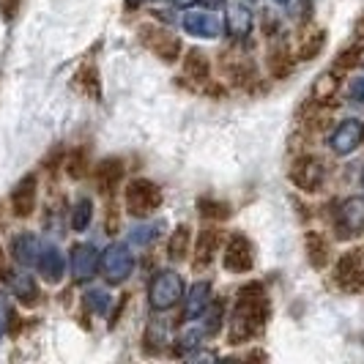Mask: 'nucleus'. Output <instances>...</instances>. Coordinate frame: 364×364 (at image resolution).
I'll list each match as a JSON object with an SVG mask.
<instances>
[{"label":"nucleus","instance_id":"nucleus-1","mask_svg":"<svg viewBox=\"0 0 364 364\" xmlns=\"http://www.w3.org/2000/svg\"><path fill=\"white\" fill-rule=\"evenodd\" d=\"M263 321H266V293L260 285L250 282L238 291L236 312L230 321V343L238 346V343L250 340L255 331H260Z\"/></svg>","mask_w":364,"mask_h":364},{"label":"nucleus","instance_id":"nucleus-2","mask_svg":"<svg viewBox=\"0 0 364 364\" xmlns=\"http://www.w3.org/2000/svg\"><path fill=\"white\" fill-rule=\"evenodd\" d=\"M162 203V192L154 181H146V178H137V181L129 183L127 189V208L129 214L134 217H148L151 211H156Z\"/></svg>","mask_w":364,"mask_h":364},{"label":"nucleus","instance_id":"nucleus-3","mask_svg":"<svg viewBox=\"0 0 364 364\" xmlns=\"http://www.w3.org/2000/svg\"><path fill=\"white\" fill-rule=\"evenodd\" d=\"M151 307L154 310H167V307H176L178 299L183 293V282L176 272H162L154 277L151 282Z\"/></svg>","mask_w":364,"mask_h":364},{"label":"nucleus","instance_id":"nucleus-4","mask_svg":"<svg viewBox=\"0 0 364 364\" xmlns=\"http://www.w3.org/2000/svg\"><path fill=\"white\" fill-rule=\"evenodd\" d=\"M334 279L348 293L364 291V255L359 250H350V252H346V255L337 260Z\"/></svg>","mask_w":364,"mask_h":364},{"label":"nucleus","instance_id":"nucleus-5","mask_svg":"<svg viewBox=\"0 0 364 364\" xmlns=\"http://www.w3.org/2000/svg\"><path fill=\"white\" fill-rule=\"evenodd\" d=\"M323 176H326V167H323V159H318V156H299L296 162H293V170H291V181L301 189V192H315L321 183H323Z\"/></svg>","mask_w":364,"mask_h":364},{"label":"nucleus","instance_id":"nucleus-6","mask_svg":"<svg viewBox=\"0 0 364 364\" xmlns=\"http://www.w3.org/2000/svg\"><path fill=\"white\" fill-rule=\"evenodd\" d=\"M364 233V198H348L340 208L337 219V236L353 238Z\"/></svg>","mask_w":364,"mask_h":364},{"label":"nucleus","instance_id":"nucleus-7","mask_svg":"<svg viewBox=\"0 0 364 364\" xmlns=\"http://www.w3.org/2000/svg\"><path fill=\"white\" fill-rule=\"evenodd\" d=\"M99 266L105 269L109 282H121V279H127L129 274H132L134 260H132V255H129L121 244H112L107 252H105V257H99Z\"/></svg>","mask_w":364,"mask_h":364},{"label":"nucleus","instance_id":"nucleus-8","mask_svg":"<svg viewBox=\"0 0 364 364\" xmlns=\"http://www.w3.org/2000/svg\"><path fill=\"white\" fill-rule=\"evenodd\" d=\"M255 257H252V244L244 236H233L228 241V250H225V269L233 274H244L252 269Z\"/></svg>","mask_w":364,"mask_h":364},{"label":"nucleus","instance_id":"nucleus-9","mask_svg":"<svg viewBox=\"0 0 364 364\" xmlns=\"http://www.w3.org/2000/svg\"><path fill=\"white\" fill-rule=\"evenodd\" d=\"M140 33H143V41L162 58L164 63H173L178 58V53H181V41L173 36V33H167V31H159V28H151L148 25Z\"/></svg>","mask_w":364,"mask_h":364},{"label":"nucleus","instance_id":"nucleus-10","mask_svg":"<svg viewBox=\"0 0 364 364\" xmlns=\"http://www.w3.org/2000/svg\"><path fill=\"white\" fill-rule=\"evenodd\" d=\"M33 205H36V176H28L11 192V211L17 217H31L33 214Z\"/></svg>","mask_w":364,"mask_h":364},{"label":"nucleus","instance_id":"nucleus-11","mask_svg":"<svg viewBox=\"0 0 364 364\" xmlns=\"http://www.w3.org/2000/svg\"><path fill=\"white\" fill-rule=\"evenodd\" d=\"M364 140V127L359 121H346L343 127L334 132V137H331V148L337 151V154H350V151H356V148L362 146Z\"/></svg>","mask_w":364,"mask_h":364},{"label":"nucleus","instance_id":"nucleus-12","mask_svg":"<svg viewBox=\"0 0 364 364\" xmlns=\"http://www.w3.org/2000/svg\"><path fill=\"white\" fill-rule=\"evenodd\" d=\"M124 181V162L121 159H105L96 170V183L102 195H115V189Z\"/></svg>","mask_w":364,"mask_h":364},{"label":"nucleus","instance_id":"nucleus-13","mask_svg":"<svg viewBox=\"0 0 364 364\" xmlns=\"http://www.w3.org/2000/svg\"><path fill=\"white\" fill-rule=\"evenodd\" d=\"M99 269V255L93 252V247L82 244V247H74L72 252V272L77 279H91Z\"/></svg>","mask_w":364,"mask_h":364},{"label":"nucleus","instance_id":"nucleus-14","mask_svg":"<svg viewBox=\"0 0 364 364\" xmlns=\"http://www.w3.org/2000/svg\"><path fill=\"white\" fill-rule=\"evenodd\" d=\"M3 282H9V288L14 291V296H17L19 301H25V304H33L38 299L36 282H33V277H28V274L3 272Z\"/></svg>","mask_w":364,"mask_h":364},{"label":"nucleus","instance_id":"nucleus-15","mask_svg":"<svg viewBox=\"0 0 364 364\" xmlns=\"http://www.w3.org/2000/svg\"><path fill=\"white\" fill-rule=\"evenodd\" d=\"M219 241H222V233L219 230H203L200 238H198V250H195V269H205L211 260H214V252H217Z\"/></svg>","mask_w":364,"mask_h":364},{"label":"nucleus","instance_id":"nucleus-16","mask_svg":"<svg viewBox=\"0 0 364 364\" xmlns=\"http://www.w3.org/2000/svg\"><path fill=\"white\" fill-rule=\"evenodd\" d=\"M11 252L17 257V263L22 266H33L38 263V241L36 236H31V233H22V236L14 238V244H11Z\"/></svg>","mask_w":364,"mask_h":364},{"label":"nucleus","instance_id":"nucleus-17","mask_svg":"<svg viewBox=\"0 0 364 364\" xmlns=\"http://www.w3.org/2000/svg\"><path fill=\"white\" fill-rule=\"evenodd\" d=\"M337 91H340L337 72H326L323 77L315 80V85H312V99H315L318 105H328V102L337 96Z\"/></svg>","mask_w":364,"mask_h":364},{"label":"nucleus","instance_id":"nucleus-18","mask_svg":"<svg viewBox=\"0 0 364 364\" xmlns=\"http://www.w3.org/2000/svg\"><path fill=\"white\" fill-rule=\"evenodd\" d=\"M304 241H307V255H310L312 269H326V263H328V244H326V238L321 236V233H315V230H310Z\"/></svg>","mask_w":364,"mask_h":364},{"label":"nucleus","instance_id":"nucleus-19","mask_svg":"<svg viewBox=\"0 0 364 364\" xmlns=\"http://www.w3.org/2000/svg\"><path fill=\"white\" fill-rule=\"evenodd\" d=\"M183 28L189 31V33H195V36H217L219 33V22L211 14H189V17L183 19Z\"/></svg>","mask_w":364,"mask_h":364},{"label":"nucleus","instance_id":"nucleus-20","mask_svg":"<svg viewBox=\"0 0 364 364\" xmlns=\"http://www.w3.org/2000/svg\"><path fill=\"white\" fill-rule=\"evenodd\" d=\"M183 72L189 80H208V72H211V66H208V58L200 53V50H189V55L183 58Z\"/></svg>","mask_w":364,"mask_h":364},{"label":"nucleus","instance_id":"nucleus-21","mask_svg":"<svg viewBox=\"0 0 364 364\" xmlns=\"http://www.w3.org/2000/svg\"><path fill=\"white\" fill-rule=\"evenodd\" d=\"M38 269H41V274L50 282H58L63 277V257H60V252H55L53 247L44 250V252H38Z\"/></svg>","mask_w":364,"mask_h":364},{"label":"nucleus","instance_id":"nucleus-22","mask_svg":"<svg viewBox=\"0 0 364 364\" xmlns=\"http://www.w3.org/2000/svg\"><path fill=\"white\" fill-rule=\"evenodd\" d=\"M77 85H80V91L85 93V96H91V99H99V96H102V82H99V72H96L93 63L82 66V69L77 72Z\"/></svg>","mask_w":364,"mask_h":364},{"label":"nucleus","instance_id":"nucleus-23","mask_svg":"<svg viewBox=\"0 0 364 364\" xmlns=\"http://www.w3.org/2000/svg\"><path fill=\"white\" fill-rule=\"evenodd\" d=\"M208 296H211V288L205 282H198L192 291H189V304H186V318H198L205 307H208Z\"/></svg>","mask_w":364,"mask_h":364},{"label":"nucleus","instance_id":"nucleus-24","mask_svg":"<svg viewBox=\"0 0 364 364\" xmlns=\"http://www.w3.org/2000/svg\"><path fill=\"white\" fill-rule=\"evenodd\" d=\"M252 31V14L244 9V6H233L230 9V33L238 38L250 36Z\"/></svg>","mask_w":364,"mask_h":364},{"label":"nucleus","instance_id":"nucleus-25","mask_svg":"<svg viewBox=\"0 0 364 364\" xmlns=\"http://www.w3.org/2000/svg\"><path fill=\"white\" fill-rule=\"evenodd\" d=\"M167 252H170L173 260H183V257L189 255V228L186 225L176 228V233L167 241Z\"/></svg>","mask_w":364,"mask_h":364},{"label":"nucleus","instance_id":"nucleus-26","mask_svg":"<svg viewBox=\"0 0 364 364\" xmlns=\"http://www.w3.org/2000/svg\"><path fill=\"white\" fill-rule=\"evenodd\" d=\"M269 69L277 80H282L285 74L291 72V58L285 53V47L279 44V47H272V53H269Z\"/></svg>","mask_w":364,"mask_h":364},{"label":"nucleus","instance_id":"nucleus-27","mask_svg":"<svg viewBox=\"0 0 364 364\" xmlns=\"http://www.w3.org/2000/svg\"><path fill=\"white\" fill-rule=\"evenodd\" d=\"M323 44H326V33H323V31H315V33L304 38V44L299 47V58H301V60H312L315 55L323 50Z\"/></svg>","mask_w":364,"mask_h":364},{"label":"nucleus","instance_id":"nucleus-28","mask_svg":"<svg viewBox=\"0 0 364 364\" xmlns=\"http://www.w3.org/2000/svg\"><path fill=\"white\" fill-rule=\"evenodd\" d=\"M362 58H364V47H350L346 53H340L337 63H334V72H348V69H353Z\"/></svg>","mask_w":364,"mask_h":364},{"label":"nucleus","instance_id":"nucleus-29","mask_svg":"<svg viewBox=\"0 0 364 364\" xmlns=\"http://www.w3.org/2000/svg\"><path fill=\"white\" fill-rule=\"evenodd\" d=\"M88 222H91V200H82L74 205V217H72V228L74 230H85L88 228Z\"/></svg>","mask_w":364,"mask_h":364},{"label":"nucleus","instance_id":"nucleus-30","mask_svg":"<svg viewBox=\"0 0 364 364\" xmlns=\"http://www.w3.org/2000/svg\"><path fill=\"white\" fill-rule=\"evenodd\" d=\"M228 205L217 200H200V217L203 219H225L228 217Z\"/></svg>","mask_w":364,"mask_h":364},{"label":"nucleus","instance_id":"nucleus-31","mask_svg":"<svg viewBox=\"0 0 364 364\" xmlns=\"http://www.w3.org/2000/svg\"><path fill=\"white\" fill-rule=\"evenodd\" d=\"M66 167H69V176L72 178H82L85 176V167H88V154L85 151H74Z\"/></svg>","mask_w":364,"mask_h":364},{"label":"nucleus","instance_id":"nucleus-32","mask_svg":"<svg viewBox=\"0 0 364 364\" xmlns=\"http://www.w3.org/2000/svg\"><path fill=\"white\" fill-rule=\"evenodd\" d=\"M17 9H19V0H0V11H3L6 19H14Z\"/></svg>","mask_w":364,"mask_h":364},{"label":"nucleus","instance_id":"nucleus-33","mask_svg":"<svg viewBox=\"0 0 364 364\" xmlns=\"http://www.w3.org/2000/svg\"><path fill=\"white\" fill-rule=\"evenodd\" d=\"M219 312H222V304H214V312H208V323H205V328H208L211 334H217L219 331Z\"/></svg>","mask_w":364,"mask_h":364},{"label":"nucleus","instance_id":"nucleus-34","mask_svg":"<svg viewBox=\"0 0 364 364\" xmlns=\"http://www.w3.org/2000/svg\"><path fill=\"white\" fill-rule=\"evenodd\" d=\"M350 91H353V96H356V99H362V96H364V77H362V82H356Z\"/></svg>","mask_w":364,"mask_h":364},{"label":"nucleus","instance_id":"nucleus-35","mask_svg":"<svg viewBox=\"0 0 364 364\" xmlns=\"http://www.w3.org/2000/svg\"><path fill=\"white\" fill-rule=\"evenodd\" d=\"M143 3H146V0H127L129 9H137V6H143Z\"/></svg>","mask_w":364,"mask_h":364},{"label":"nucleus","instance_id":"nucleus-36","mask_svg":"<svg viewBox=\"0 0 364 364\" xmlns=\"http://www.w3.org/2000/svg\"><path fill=\"white\" fill-rule=\"evenodd\" d=\"M356 33H359V36L364 38V17L359 19V25H356Z\"/></svg>","mask_w":364,"mask_h":364},{"label":"nucleus","instance_id":"nucleus-37","mask_svg":"<svg viewBox=\"0 0 364 364\" xmlns=\"http://www.w3.org/2000/svg\"><path fill=\"white\" fill-rule=\"evenodd\" d=\"M205 3H211V6H219V3H222V0H205Z\"/></svg>","mask_w":364,"mask_h":364},{"label":"nucleus","instance_id":"nucleus-38","mask_svg":"<svg viewBox=\"0 0 364 364\" xmlns=\"http://www.w3.org/2000/svg\"><path fill=\"white\" fill-rule=\"evenodd\" d=\"M0 331H3V328H0Z\"/></svg>","mask_w":364,"mask_h":364}]
</instances>
